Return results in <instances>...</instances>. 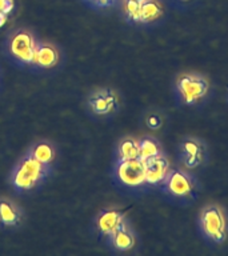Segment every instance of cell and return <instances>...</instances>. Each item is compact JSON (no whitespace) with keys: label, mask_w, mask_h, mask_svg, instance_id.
<instances>
[{"label":"cell","mask_w":228,"mask_h":256,"mask_svg":"<svg viewBox=\"0 0 228 256\" xmlns=\"http://www.w3.org/2000/svg\"><path fill=\"white\" fill-rule=\"evenodd\" d=\"M139 158V142L126 139L120 143L119 160H130Z\"/></svg>","instance_id":"cell-14"},{"label":"cell","mask_w":228,"mask_h":256,"mask_svg":"<svg viewBox=\"0 0 228 256\" xmlns=\"http://www.w3.org/2000/svg\"><path fill=\"white\" fill-rule=\"evenodd\" d=\"M200 228L208 239L223 243L227 238V220L223 210L218 206H208L200 212Z\"/></svg>","instance_id":"cell-1"},{"label":"cell","mask_w":228,"mask_h":256,"mask_svg":"<svg viewBox=\"0 0 228 256\" xmlns=\"http://www.w3.org/2000/svg\"><path fill=\"white\" fill-rule=\"evenodd\" d=\"M58 62V52L52 46L48 44H43L36 47L35 51V58H34V63H36L40 67H52L55 66Z\"/></svg>","instance_id":"cell-11"},{"label":"cell","mask_w":228,"mask_h":256,"mask_svg":"<svg viewBox=\"0 0 228 256\" xmlns=\"http://www.w3.org/2000/svg\"><path fill=\"white\" fill-rule=\"evenodd\" d=\"M147 124L151 128H158V127H160V126H162V120H160L159 116H156V115L150 116V118H148V120H147Z\"/></svg>","instance_id":"cell-20"},{"label":"cell","mask_w":228,"mask_h":256,"mask_svg":"<svg viewBox=\"0 0 228 256\" xmlns=\"http://www.w3.org/2000/svg\"><path fill=\"white\" fill-rule=\"evenodd\" d=\"M14 10V0H0V11L10 14Z\"/></svg>","instance_id":"cell-19"},{"label":"cell","mask_w":228,"mask_h":256,"mask_svg":"<svg viewBox=\"0 0 228 256\" xmlns=\"http://www.w3.org/2000/svg\"><path fill=\"white\" fill-rule=\"evenodd\" d=\"M6 20H7V14H4V12L0 11V27H3L4 23H6Z\"/></svg>","instance_id":"cell-22"},{"label":"cell","mask_w":228,"mask_h":256,"mask_svg":"<svg viewBox=\"0 0 228 256\" xmlns=\"http://www.w3.org/2000/svg\"><path fill=\"white\" fill-rule=\"evenodd\" d=\"M180 156L183 164L187 168H196L203 163L204 148L203 144L196 139H186L180 147Z\"/></svg>","instance_id":"cell-8"},{"label":"cell","mask_w":228,"mask_h":256,"mask_svg":"<svg viewBox=\"0 0 228 256\" xmlns=\"http://www.w3.org/2000/svg\"><path fill=\"white\" fill-rule=\"evenodd\" d=\"M118 176L127 186H140L146 182V170L143 160L136 158L130 160H119Z\"/></svg>","instance_id":"cell-4"},{"label":"cell","mask_w":228,"mask_h":256,"mask_svg":"<svg viewBox=\"0 0 228 256\" xmlns=\"http://www.w3.org/2000/svg\"><path fill=\"white\" fill-rule=\"evenodd\" d=\"M98 226H99L100 231L106 234V235L111 236L116 230L124 226V218L123 214L119 211H106L99 216L98 220Z\"/></svg>","instance_id":"cell-10"},{"label":"cell","mask_w":228,"mask_h":256,"mask_svg":"<svg viewBox=\"0 0 228 256\" xmlns=\"http://www.w3.org/2000/svg\"><path fill=\"white\" fill-rule=\"evenodd\" d=\"M96 6H99V7H108V6H112V4H115L118 0H90Z\"/></svg>","instance_id":"cell-21"},{"label":"cell","mask_w":228,"mask_h":256,"mask_svg":"<svg viewBox=\"0 0 228 256\" xmlns=\"http://www.w3.org/2000/svg\"><path fill=\"white\" fill-rule=\"evenodd\" d=\"M163 15V7L156 0H144L140 10V22L142 23H150L154 20L159 19Z\"/></svg>","instance_id":"cell-12"},{"label":"cell","mask_w":228,"mask_h":256,"mask_svg":"<svg viewBox=\"0 0 228 256\" xmlns=\"http://www.w3.org/2000/svg\"><path fill=\"white\" fill-rule=\"evenodd\" d=\"M32 156L38 159L40 163L48 164L54 159V150L51 148V146L48 144H39L34 148V152H32Z\"/></svg>","instance_id":"cell-18"},{"label":"cell","mask_w":228,"mask_h":256,"mask_svg":"<svg viewBox=\"0 0 228 256\" xmlns=\"http://www.w3.org/2000/svg\"><path fill=\"white\" fill-rule=\"evenodd\" d=\"M163 183L164 190L170 195L176 196V198L188 196L194 190V180L191 175L180 170H171Z\"/></svg>","instance_id":"cell-5"},{"label":"cell","mask_w":228,"mask_h":256,"mask_svg":"<svg viewBox=\"0 0 228 256\" xmlns=\"http://www.w3.org/2000/svg\"><path fill=\"white\" fill-rule=\"evenodd\" d=\"M90 106L92 111L99 114V115H107L112 112L118 106V98L110 90H103V91L96 92L90 99Z\"/></svg>","instance_id":"cell-9"},{"label":"cell","mask_w":228,"mask_h":256,"mask_svg":"<svg viewBox=\"0 0 228 256\" xmlns=\"http://www.w3.org/2000/svg\"><path fill=\"white\" fill-rule=\"evenodd\" d=\"M36 46L28 32H18L11 40V52L24 63H34Z\"/></svg>","instance_id":"cell-7"},{"label":"cell","mask_w":228,"mask_h":256,"mask_svg":"<svg viewBox=\"0 0 228 256\" xmlns=\"http://www.w3.org/2000/svg\"><path fill=\"white\" fill-rule=\"evenodd\" d=\"M144 0H124V11L132 22H140V10Z\"/></svg>","instance_id":"cell-17"},{"label":"cell","mask_w":228,"mask_h":256,"mask_svg":"<svg viewBox=\"0 0 228 256\" xmlns=\"http://www.w3.org/2000/svg\"><path fill=\"white\" fill-rule=\"evenodd\" d=\"M47 164L40 163L34 156H28L20 164L14 175V184L19 190H30L39 183L46 175Z\"/></svg>","instance_id":"cell-3"},{"label":"cell","mask_w":228,"mask_h":256,"mask_svg":"<svg viewBox=\"0 0 228 256\" xmlns=\"http://www.w3.org/2000/svg\"><path fill=\"white\" fill-rule=\"evenodd\" d=\"M160 154L159 144L155 140L146 138L139 142V159L147 160L152 156H156Z\"/></svg>","instance_id":"cell-15"},{"label":"cell","mask_w":228,"mask_h":256,"mask_svg":"<svg viewBox=\"0 0 228 256\" xmlns=\"http://www.w3.org/2000/svg\"><path fill=\"white\" fill-rule=\"evenodd\" d=\"M143 163L146 170V182L150 184L163 183L171 171L168 160L162 154L143 160Z\"/></svg>","instance_id":"cell-6"},{"label":"cell","mask_w":228,"mask_h":256,"mask_svg":"<svg viewBox=\"0 0 228 256\" xmlns=\"http://www.w3.org/2000/svg\"><path fill=\"white\" fill-rule=\"evenodd\" d=\"M111 238L114 246H115L118 250H122V251L130 250V248L134 247V244H135L134 235L128 231L126 226L120 227L119 230H116V231L111 235Z\"/></svg>","instance_id":"cell-13"},{"label":"cell","mask_w":228,"mask_h":256,"mask_svg":"<svg viewBox=\"0 0 228 256\" xmlns=\"http://www.w3.org/2000/svg\"><path fill=\"white\" fill-rule=\"evenodd\" d=\"M176 90L186 104H195L207 95L208 80L198 74H182L176 79Z\"/></svg>","instance_id":"cell-2"},{"label":"cell","mask_w":228,"mask_h":256,"mask_svg":"<svg viewBox=\"0 0 228 256\" xmlns=\"http://www.w3.org/2000/svg\"><path fill=\"white\" fill-rule=\"evenodd\" d=\"M0 220L6 226H15L19 223V214L16 212V210L11 204L7 202H2L0 203Z\"/></svg>","instance_id":"cell-16"}]
</instances>
